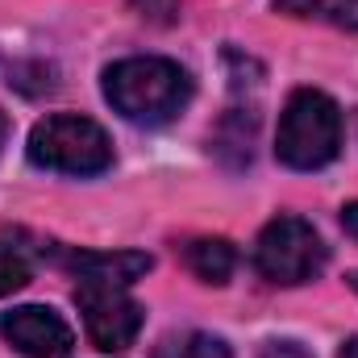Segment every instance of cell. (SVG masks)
I'll return each mask as SVG.
<instances>
[{
    "label": "cell",
    "mask_w": 358,
    "mask_h": 358,
    "mask_svg": "<svg viewBox=\"0 0 358 358\" xmlns=\"http://www.w3.org/2000/svg\"><path fill=\"white\" fill-rule=\"evenodd\" d=\"M104 100L134 125H167L187 108L192 80L171 59L134 55L104 67Z\"/></svg>",
    "instance_id": "cell-1"
},
{
    "label": "cell",
    "mask_w": 358,
    "mask_h": 358,
    "mask_svg": "<svg viewBox=\"0 0 358 358\" xmlns=\"http://www.w3.org/2000/svg\"><path fill=\"white\" fill-rule=\"evenodd\" d=\"M342 150V108L317 88H296L283 104L275 159L292 171H321Z\"/></svg>",
    "instance_id": "cell-2"
},
{
    "label": "cell",
    "mask_w": 358,
    "mask_h": 358,
    "mask_svg": "<svg viewBox=\"0 0 358 358\" xmlns=\"http://www.w3.org/2000/svg\"><path fill=\"white\" fill-rule=\"evenodd\" d=\"M29 163L59 176H100L113 167V142L108 134L80 113H55L42 117L29 129Z\"/></svg>",
    "instance_id": "cell-3"
},
{
    "label": "cell",
    "mask_w": 358,
    "mask_h": 358,
    "mask_svg": "<svg viewBox=\"0 0 358 358\" xmlns=\"http://www.w3.org/2000/svg\"><path fill=\"white\" fill-rule=\"evenodd\" d=\"M329 263V250L321 242V234L304 221V217H275L263 225L259 242H255V267L263 279L279 283V287H296L317 279Z\"/></svg>",
    "instance_id": "cell-4"
},
{
    "label": "cell",
    "mask_w": 358,
    "mask_h": 358,
    "mask_svg": "<svg viewBox=\"0 0 358 358\" xmlns=\"http://www.w3.org/2000/svg\"><path fill=\"white\" fill-rule=\"evenodd\" d=\"M76 308L84 313V329H88L92 346L104 355H121L138 342L146 313L142 304L113 283H80L76 287Z\"/></svg>",
    "instance_id": "cell-5"
},
{
    "label": "cell",
    "mask_w": 358,
    "mask_h": 358,
    "mask_svg": "<svg viewBox=\"0 0 358 358\" xmlns=\"http://www.w3.org/2000/svg\"><path fill=\"white\" fill-rule=\"evenodd\" d=\"M0 334L4 342L25 358H67L71 346H76V334L71 325L46 308V304H21L13 313L0 317Z\"/></svg>",
    "instance_id": "cell-6"
},
{
    "label": "cell",
    "mask_w": 358,
    "mask_h": 358,
    "mask_svg": "<svg viewBox=\"0 0 358 358\" xmlns=\"http://www.w3.org/2000/svg\"><path fill=\"white\" fill-rule=\"evenodd\" d=\"M55 263L80 275V283H113V287H129L138 283L146 271L155 267L150 255L142 250H71V246H50Z\"/></svg>",
    "instance_id": "cell-7"
},
{
    "label": "cell",
    "mask_w": 358,
    "mask_h": 358,
    "mask_svg": "<svg viewBox=\"0 0 358 358\" xmlns=\"http://www.w3.org/2000/svg\"><path fill=\"white\" fill-rule=\"evenodd\" d=\"M183 263L187 271L196 275V279H204V283H229V275L238 267V250H234V242H225V238H192L187 246H183Z\"/></svg>",
    "instance_id": "cell-8"
},
{
    "label": "cell",
    "mask_w": 358,
    "mask_h": 358,
    "mask_svg": "<svg viewBox=\"0 0 358 358\" xmlns=\"http://www.w3.org/2000/svg\"><path fill=\"white\" fill-rule=\"evenodd\" d=\"M255 113L250 108H229L225 121L213 134V155L225 167H246L250 163V146H255Z\"/></svg>",
    "instance_id": "cell-9"
},
{
    "label": "cell",
    "mask_w": 358,
    "mask_h": 358,
    "mask_svg": "<svg viewBox=\"0 0 358 358\" xmlns=\"http://www.w3.org/2000/svg\"><path fill=\"white\" fill-rule=\"evenodd\" d=\"M275 13L300 17V21H321L334 29H355L358 34V0H271Z\"/></svg>",
    "instance_id": "cell-10"
},
{
    "label": "cell",
    "mask_w": 358,
    "mask_h": 358,
    "mask_svg": "<svg viewBox=\"0 0 358 358\" xmlns=\"http://www.w3.org/2000/svg\"><path fill=\"white\" fill-rule=\"evenodd\" d=\"M159 358H229V346L213 334H183V338H171Z\"/></svg>",
    "instance_id": "cell-11"
},
{
    "label": "cell",
    "mask_w": 358,
    "mask_h": 358,
    "mask_svg": "<svg viewBox=\"0 0 358 358\" xmlns=\"http://www.w3.org/2000/svg\"><path fill=\"white\" fill-rule=\"evenodd\" d=\"M29 283V263L21 259V250L0 246V296H13Z\"/></svg>",
    "instance_id": "cell-12"
},
{
    "label": "cell",
    "mask_w": 358,
    "mask_h": 358,
    "mask_svg": "<svg viewBox=\"0 0 358 358\" xmlns=\"http://www.w3.org/2000/svg\"><path fill=\"white\" fill-rule=\"evenodd\" d=\"M259 358H313L300 342H267L263 350H259Z\"/></svg>",
    "instance_id": "cell-13"
},
{
    "label": "cell",
    "mask_w": 358,
    "mask_h": 358,
    "mask_svg": "<svg viewBox=\"0 0 358 358\" xmlns=\"http://www.w3.org/2000/svg\"><path fill=\"white\" fill-rule=\"evenodd\" d=\"M342 229H346V234L358 242V200H350V204L342 208Z\"/></svg>",
    "instance_id": "cell-14"
},
{
    "label": "cell",
    "mask_w": 358,
    "mask_h": 358,
    "mask_svg": "<svg viewBox=\"0 0 358 358\" xmlns=\"http://www.w3.org/2000/svg\"><path fill=\"white\" fill-rule=\"evenodd\" d=\"M338 355H342V358H358V334H355V338H346V342H342V350H338Z\"/></svg>",
    "instance_id": "cell-15"
},
{
    "label": "cell",
    "mask_w": 358,
    "mask_h": 358,
    "mask_svg": "<svg viewBox=\"0 0 358 358\" xmlns=\"http://www.w3.org/2000/svg\"><path fill=\"white\" fill-rule=\"evenodd\" d=\"M4 142H8V117H4V108H0V150H4Z\"/></svg>",
    "instance_id": "cell-16"
},
{
    "label": "cell",
    "mask_w": 358,
    "mask_h": 358,
    "mask_svg": "<svg viewBox=\"0 0 358 358\" xmlns=\"http://www.w3.org/2000/svg\"><path fill=\"white\" fill-rule=\"evenodd\" d=\"M346 283H350V287L358 292V271H350V275H346Z\"/></svg>",
    "instance_id": "cell-17"
}]
</instances>
